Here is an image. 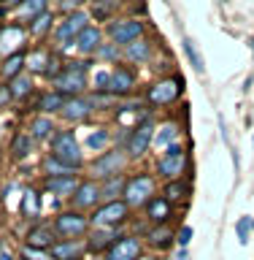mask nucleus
Listing matches in <instances>:
<instances>
[{
	"label": "nucleus",
	"mask_w": 254,
	"mask_h": 260,
	"mask_svg": "<svg viewBox=\"0 0 254 260\" xmlns=\"http://www.w3.org/2000/svg\"><path fill=\"white\" fill-rule=\"evenodd\" d=\"M146 32H149V22L143 16H117V19H111L105 24V38L114 41L122 49L138 38H143Z\"/></svg>",
	"instance_id": "obj_7"
},
{
	"label": "nucleus",
	"mask_w": 254,
	"mask_h": 260,
	"mask_svg": "<svg viewBox=\"0 0 254 260\" xmlns=\"http://www.w3.org/2000/svg\"><path fill=\"white\" fill-rule=\"evenodd\" d=\"M141 260H162V257H160V255H143Z\"/></svg>",
	"instance_id": "obj_53"
},
{
	"label": "nucleus",
	"mask_w": 254,
	"mask_h": 260,
	"mask_svg": "<svg viewBox=\"0 0 254 260\" xmlns=\"http://www.w3.org/2000/svg\"><path fill=\"white\" fill-rule=\"evenodd\" d=\"M95 68L92 57H79V60H65L62 73L52 81V89L62 98H81L89 92V71Z\"/></svg>",
	"instance_id": "obj_1"
},
{
	"label": "nucleus",
	"mask_w": 254,
	"mask_h": 260,
	"mask_svg": "<svg viewBox=\"0 0 254 260\" xmlns=\"http://www.w3.org/2000/svg\"><path fill=\"white\" fill-rule=\"evenodd\" d=\"M24 68H27V52L6 57V60H0V81L16 79L19 73H24Z\"/></svg>",
	"instance_id": "obj_37"
},
{
	"label": "nucleus",
	"mask_w": 254,
	"mask_h": 260,
	"mask_svg": "<svg viewBox=\"0 0 254 260\" xmlns=\"http://www.w3.org/2000/svg\"><path fill=\"white\" fill-rule=\"evenodd\" d=\"M190 152L187 154H160L157 162H154V179H162V182H176V179H190Z\"/></svg>",
	"instance_id": "obj_13"
},
{
	"label": "nucleus",
	"mask_w": 254,
	"mask_h": 260,
	"mask_svg": "<svg viewBox=\"0 0 254 260\" xmlns=\"http://www.w3.org/2000/svg\"><path fill=\"white\" fill-rule=\"evenodd\" d=\"M89 214H81L76 209H60L52 217V231L57 236V241H76L87 239L89 233Z\"/></svg>",
	"instance_id": "obj_6"
},
{
	"label": "nucleus",
	"mask_w": 254,
	"mask_h": 260,
	"mask_svg": "<svg viewBox=\"0 0 254 260\" xmlns=\"http://www.w3.org/2000/svg\"><path fill=\"white\" fill-rule=\"evenodd\" d=\"M127 168H130L127 152L117 149V146H108L105 152L95 154V157L84 166L87 179H95V182H105V179H111V176H122V174H127Z\"/></svg>",
	"instance_id": "obj_4"
},
{
	"label": "nucleus",
	"mask_w": 254,
	"mask_h": 260,
	"mask_svg": "<svg viewBox=\"0 0 254 260\" xmlns=\"http://www.w3.org/2000/svg\"><path fill=\"white\" fill-rule=\"evenodd\" d=\"M141 217H143L149 225H170V222L176 219V206L157 192V195H154V198H149V203L141 209Z\"/></svg>",
	"instance_id": "obj_16"
},
{
	"label": "nucleus",
	"mask_w": 254,
	"mask_h": 260,
	"mask_svg": "<svg viewBox=\"0 0 254 260\" xmlns=\"http://www.w3.org/2000/svg\"><path fill=\"white\" fill-rule=\"evenodd\" d=\"M35 141L30 138L27 130H14L11 133V141H8V157H11L14 162H22V160H27L32 152H35Z\"/></svg>",
	"instance_id": "obj_28"
},
{
	"label": "nucleus",
	"mask_w": 254,
	"mask_h": 260,
	"mask_svg": "<svg viewBox=\"0 0 254 260\" xmlns=\"http://www.w3.org/2000/svg\"><path fill=\"white\" fill-rule=\"evenodd\" d=\"M84 149H89V152H95V154H100V152H105L111 146V130L105 127V125H100V127H95L92 133H89L87 138H84Z\"/></svg>",
	"instance_id": "obj_38"
},
{
	"label": "nucleus",
	"mask_w": 254,
	"mask_h": 260,
	"mask_svg": "<svg viewBox=\"0 0 254 260\" xmlns=\"http://www.w3.org/2000/svg\"><path fill=\"white\" fill-rule=\"evenodd\" d=\"M184 87H187V81H184L182 73L170 71V73H165V76L154 79L152 84L143 89L141 98L146 101V106H149L152 111H160V109H168V106H176L178 101H182Z\"/></svg>",
	"instance_id": "obj_2"
},
{
	"label": "nucleus",
	"mask_w": 254,
	"mask_h": 260,
	"mask_svg": "<svg viewBox=\"0 0 254 260\" xmlns=\"http://www.w3.org/2000/svg\"><path fill=\"white\" fill-rule=\"evenodd\" d=\"M81 260H87V257H81Z\"/></svg>",
	"instance_id": "obj_60"
},
{
	"label": "nucleus",
	"mask_w": 254,
	"mask_h": 260,
	"mask_svg": "<svg viewBox=\"0 0 254 260\" xmlns=\"http://www.w3.org/2000/svg\"><path fill=\"white\" fill-rule=\"evenodd\" d=\"M251 52H254V38H251Z\"/></svg>",
	"instance_id": "obj_55"
},
{
	"label": "nucleus",
	"mask_w": 254,
	"mask_h": 260,
	"mask_svg": "<svg viewBox=\"0 0 254 260\" xmlns=\"http://www.w3.org/2000/svg\"><path fill=\"white\" fill-rule=\"evenodd\" d=\"M122 236L119 228H89V233H87V255H97V257H103L105 252L111 249V244L117 241Z\"/></svg>",
	"instance_id": "obj_18"
},
{
	"label": "nucleus",
	"mask_w": 254,
	"mask_h": 260,
	"mask_svg": "<svg viewBox=\"0 0 254 260\" xmlns=\"http://www.w3.org/2000/svg\"><path fill=\"white\" fill-rule=\"evenodd\" d=\"M92 24V19H89V14H87V8H79V11H73L68 16H62L60 22H57V27L52 32V44H49V49L57 54H65L68 49H73V44H76V36L84 27H89Z\"/></svg>",
	"instance_id": "obj_5"
},
{
	"label": "nucleus",
	"mask_w": 254,
	"mask_h": 260,
	"mask_svg": "<svg viewBox=\"0 0 254 260\" xmlns=\"http://www.w3.org/2000/svg\"><path fill=\"white\" fill-rule=\"evenodd\" d=\"M251 146H254V138H251Z\"/></svg>",
	"instance_id": "obj_59"
},
{
	"label": "nucleus",
	"mask_w": 254,
	"mask_h": 260,
	"mask_svg": "<svg viewBox=\"0 0 254 260\" xmlns=\"http://www.w3.org/2000/svg\"><path fill=\"white\" fill-rule=\"evenodd\" d=\"M182 49H184L187 62L192 65V71L198 73V76H206V60H203V54H200L198 44H195L190 36H184V38H182Z\"/></svg>",
	"instance_id": "obj_39"
},
{
	"label": "nucleus",
	"mask_w": 254,
	"mask_h": 260,
	"mask_svg": "<svg viewBox=\"0 0 254 260\" xmlns=\"http://www.w3.org/2000/svg\"><path fill=\"white\" fill-rule=\"evenodd\" d=\"M8 16H11V8H8V6H0V24H3Z\"/></svg>",
	"instance_id": "obj_50"
},
{
	"label": "nucleus",
	"mask_w": 254,
	"mask_h": 260,
	"mask_svg": "<svg viewBox=\"0 0 254 260\" xmlns=\"http://www.w3.org/2000/svg\"><path fill=\"white\" fill-rule=\"evenodd\" d=\"M141 257H143V239H138L133 233H122L100 260H141Z\"/></svg>",
	"instance_id": "obj_15"
},
{
	"label": "nucleus",
	"mask_w": 254,
	"mask_h": 260,
	"mask_svg": "<svg viewBox=\"0 0 254 260\" xmlns=\"http://www.w3.org/2000/svg\"><path fill=\"white\" fill-rule=\"evenodd\" d=\"M22 244H27V247H38V249H52L57 244V236L52 231V222H35L27 228V233H24Z\"/></svg>",
	"instance_id": "obj_26"
},
{
	"label": "nucleus",
	"mask_w": 254,
	"mask_h": 260,
	"mask_svg": "<svg viewBox=\"0 0 254 260\" xmlns=\"http://www.w3.org/2000/svg\"><path fill=\"white\" fill-rule=\"evenodd\" d=\"M182 136H184V125H182V122H176V119L157 122V130H154V144L152 146H157V149L162 152L165 146L182 141Z\"/></svg>",
	"instance_id": "obj_30"
},
{
	"label": "nucleus",
	"mask_w": 254,
	"mask_h": 260,
	"mask_svg": "<svg viewBox=\"0 0 254 260\" xmlns=\"http://www.w3.org/2000/svg\"><path fill=\"white\" fill-rule=\"evenodd\" d=\"M0 249H3V239H0Z\"/></svg>",
	"instance_id": "obj_56"
},
{
	"label": "nucleus",
	"mask_w": 254,
	"mask_h": 260,
	"mask_svg": "<svg viewBox=\"0 0 254 260\" xmlns=\"http://www.w3.org/2000/svg\"><path fill=\"white\" fill-rule=\"evenodd\" d=\"M24 130L30 133V138L35 144H49L57 133V122L54 117H44V114H32V117L27 119V125H24Z\"/></svg>",
	"instance_id": "obj_22"
},
{
	"label": "nucleus",
	"mask_w": 254,
	"mask_h": 260,
	"mask_svg": "<svg viewBox=\"0 0 254 260\" xmlns=\"http://www.w3.org/2000/svg\"><path fill=\"white\" fill-rule=\"evenodd\" d=\"M125 187H127V174L105 179V182H100V201L103 203L122 201V198H125Z\"/></svg>",
	"instance_id": "obj_36"
},
{
	"label": "nucleus",
	"mask_w": 254,
	"mask_h": 260,
	"mask_svg": "<svg viewBox=\"0 0 254 260\" xmlns=\"http://www.w3.org/2000/svg\"><path fill=\"white\" fill-rule=\"evenodd\" d=\"M0 157H3V144H0Z\"/></svg>",
	"instance_id": "obj_54"
},
{
	"label": "nucleus",
	"mask_w": 254,
	"mask_h": 260,
	"mask_svg": "<svg viewBox=\"0 0 254 260\" xmlns=\"http://www.w3.org/2000/svg\"><path fill=\"white\" fill-rule=\"evenodd\" d=\"M41 211H44V192H41V187H24L19 195V214L24 219H32V225H35Z\"/></svg>",
	"instance_id": "obj_25"
},
{
	"label": "nucleus",
	"mask_w": 254,
	"mask_h": 260,
	"mask_svg": "<svg viewBox=\"0 0 254 260\" xmlns=\"http://www.w3.org/2000/svg\"><path fill=\"white\" fill-rule=\"evenodd\" d=\"M52 257L54 260H81V257H87V244H84V239L57 241L52 247Z\"/></svg>",
	"instance_id": "obj_33"
},
{
	"label": "nucleus",
	"mask_w": 254,
	"mask_h": 260,
	"mask_svg": "<svg viewBox=\"0 0 254 260\" xmlns=\"http://www.w3.org/2000/svg\"><path fill=\"white\" fill-rule=\"evenodd\" d=\"M160 190H157V179H154V174H149V171H138V174L127 176V187H125V201L130 209L141 211L146 203H149V198H154Z\"/></svg>",
	"instance_id": "obj_8"
},
{
	"label": "nucleus",
	"mask_w": 254,
	"mask_h": 260,
	"mask_svg": "<svg viewBox=\"0 0 254 260\" xmlns=\"http://www.w3.org/2000/svg\"><path fill=\"white\" fill-rule=\"evenodd\" d=\"M79 184H81V176L79 174H73V176H54V179H44L41 192L52 195L54 201H70V195L76 192Z\"/></svg>",
	"instance_id": "obj_20"
},
{
	"label": "nucleus",
	"mask_w": 254,
	"mask_h": 260,
	"mask_svg": "<svg viewBox=\"0 0 254 260\" xmlns=\"http://www.w3.org/2000/svg\"><path fill=\"white\" fill-rule=\"evenodd\" d=\"M22 3H24V0H6V6L11 8V11H14V8H19Z\"/></svg>",
	"instance_id": "obj_51"
},
{
	"label": "nucleus",
	"mask_w": 254,
	"mask_h": 260,
	"mask_svg": "<svg viewBox=\"0 0 254 260\" xmlns=\"http://www.w3.org/2000/svg\"><path fill=\"white\" fill-rule=\"evenodd\" d=\"M133 219V209L125 201H111V203H100L95 211H89V225L92 228H125Z\"/></svg>",
	"instance_id": "obj_9"
},
{
	"label": "nucleus",
	"mask_w": 254,
	"mask_h": 260,
	"mask_svg": "<svg viewBox=\"0 0 254 260\" xmlns=\"http://www.w3.org/2000/svg\"><path fill=\"white\" fill-rule=\"evenodd\" d=\"M108 84H111V71H105V68H97L95 76L89 79V89H92V92H105L108 95Z\"/></svg>",
	"instance_id": "obj_44"
},
{
	"label": "nucleus",
	"mask_w": 254,
	"mask_h": 260,
	"mask_svg": "<svg viewBox=\"0 0 254 260\" xmlns=\"http://www.w3.org/2000/svg\"><path fill=\"white\" fill-rule=\"evenodd\" d=\"M49 154L52 157H57L60 162H65V166L76 168L79 174L84 171L87 160H84V146H81L79 136L73 133L70 127H57L54 138L49 141Z\"/></svg>",
	"instance_id": "obj_3"
},
{
	"label": "nucleus",
	"mask_w": 254,
	"mask_h": 260,
	"mask_svg": "<svg viewBox=\"0 0 254 260\" xmlns=\"http://www.w3.org/2000/svg\"><path fill=\"white\" fill-rule=\"evenodd\" d=\"M62 103H65V98L49 87V89H44V92H38L35 98H32V103H27V109H24V111L44 114V117H54V114H60Z\"/></svg>",
	"instance_id": "obj_21"
},
{
	"label": "nucleus",
	"mask_w": 254,
	"mask_h": 260,
	"mask_svg": "<svg viewBox=\"0 0 254 260\" xmlns=\"http://www.w3.org/2000/svg\"><path fill=\"white\" fill-rule=\"evenodd\" d=\"M100 182H95V179H81V184L76 187V192L70 195L68 201V209H76L81 214H89V211H95L100 206Z\"/></svg>",
	"instance_id": "obj_14"
},
{
	"label": "nucleus",
	"mask_w": 254,
	"mask_h": 260,
	"mask_svg": "<svg viewBox=\"0 0 254 260\" xmlns=\"http://www.w3.org/2000/svg\"><path fill=\"white\" fill-rule=\"evenodd\" d=\"M92 60L95 62H105V65H119L122 62V46H117L114 41H103V44L97 46Z\"/></svg>",
	"instance_id": "obj_40"
},
{
	"label": "nucleus",
	"mask_w": 254,
	"mask_h": 260,
	"mask_svg": "<svg viewBox=\"0 0 254 260\" xmlns=\"http://www.w3.org/2000/svg\"><path fill=\"white\" fill-rule=\"evenodd\" d=\"M0 260H19V257H16L11 249H6V247H3V249H0Z\"/></svg>",
	"instance_id": "obj_49"
},
{
	"label": "nucleus",
	"mask_w": 254,
	"mask_h": 260,
	"mask_svg": "<svg viewBox=\"0 0 254 260\" xmlns=\"http://www.w3.org/2000/svg\"><path fill=\"white\" fill-rule=\"evenodd\" d=\"M87 101H89V106H92L95 114L117 111V98H111V95H105V92H92V89H89V92H87Z\"/></svg>",
	"instance_id": "obj_41"
},
{
	"label": "nucleus",
	"mask_w": 254,
	"mask_h": 260,
	"mask_svg": "<svg viewBox=\"0 0 254 260\" xmlns=\"http://www.w3.org/2000/svg\"><path fill=\"white\" fill-rule=\"evenodd\" d=\"M24 27H27L30 41H38V44H44V41L52 38V32H54V27H57V11H52V8H49V11L38 14L32 22H27Z\"/></svg>",
	"instance_id": "obj_24"
},
{
	"label": "nucleus",
	"mask_w": 254,
	"mask_h": 260,
	"mask_svg": "<svg viewBox=\"0 0 254 260\" xmlns=\"http://www.w3.org/2000/svg\"><path fill=\"white\" fill-rule=\"evenodd\" d=\"M195 239V231H192V225H178L176 228V247L178 249H187L192 244Z\"/></svg>",
	"instance_id": "obj_46"
},
{
	"label": "nucleus",
	"mask_w": 254,
	"mask_h": 260,
	"mask_svg": "<svg viewBox=\"0 0 254 260\" xmlns=\"http://www.w3.org/2000/svg\"><path fill=\"white\" fill-rule=\"evenodd\" d=\"M251 231H254V217L243 214V217L235 219V239H238L241 247H246V244H249V239H251Z\"/></svg>",
	"instance_id": "obj_42"
},
{
	"label": "nucleus",
	"mask_w": 254,
	"mask_h": 260,
	"mask_svg": "<svg viewBox=\"0 0 254 260\" xmlns=\"http://www.w3.org/2000/svg\"><path fill=\"white\" fill-rule=\"evenodd\" d=\"M0 6H6V0H0Z\"/></svg>",
	"instance_id": "obj_57"
},
{
	"label": "nucleus",
	"mask_w": 254,
	"mask_h": 260,
	"mask_svg": "<svg viewBox=\"0 0 254 260\" xmlns=\"http://www.w3.org/2000/svg\"><path fill=\"white\" fill-rule=\"evenodd\" d=\"M160 195L168 198L173 206L178 209H187V203L192 198V179H176V182H162L160 187Z\"/></svg>",
	"instance_id": "obj_23"
},
{
	"label": "nucleus",
	"mask_w": 254,
	"mask_h": 260,
	"mask_svg": "<svg viewBox=\"0 0 254 260\" xmlns=\"http://www.w3.org/2000/svg\"><path fill=\"white\" fill-rule=\"evenodd\" d=\"M8 89H11V98H14V103H27L32 101V98L38 95V87H35V76H30L27 71L19 73L16 79L11 81H6Z\"/></svg>",
	"instance_id": "obj_31"
},
{
	"label": "nucleus",
	"mask_w": 254,
	"mask_h": 260,
	"mask_svg": "<svg viewBox=\"0 0 254 260\" xmlns=\"http://www.w3.org/2000/svg\"><path fill=\"white\" fill-rule=\"evenodd\" d=\"M19 260H54L52 257V249H38V247H27V244H22L19 247Z\"/></svg>",
	"instance_id": "obj_45"
},
{
	"label": "nucleus",
	"mask_w": 254,
	"mask_h": 260,
	"mask_svg": "<svg viewBox=\"0 0 254 260\" xmlns=\"http://www.w3.org/2000/svg\"><path fill=\"white\" fill-rule=\"evenodd\" d=\"M103 27H97V24H89V27H84L76 36V44H73V49L79 52V57H95L97 46L103 44Z\"/></svg>",
	"instance_id": "obj_27"
},
{
	"label": "nucleus",
	"mask_w": 254,
	"mask_h": 260,
	"mask_svg": "<svg viewBox=\"0 0 254 260\" xmlns=\"http://www.w3.org/2000/svg\"><path fill=\"white\" fill-rule=\"evenodd\" d=\"M30 49V36L27 27L19 22H3L0 24V60Z\"/></svg>",
	"instance_id": "obj_10"
},
{
	"label": "nucleus",
	"mask_w": 254,
	"mask_h": 260,
	"mask_svg": "<svg viewBox=\"0 0 254 260\" xmlns=\"http://www.w3.org/2000/svg\"><path fill=\"white\" fill-rule=\"evenodd\" d=\"M154 130H157V122H154L152 117H146L141 125H135L133 130H130V141L125 146L130 162H133V160H143L146 154H149L152 144H154Z\"/></svg>",
	"instance_id": "obj_11"
},
{
	"label": "nucleus",
	"mask_w": 254,
	"mask_h": 260,
	"mask_svg": "<svg viewBox=\"0 0 254 260\" xmlns=\"http://www.w3.org/2000/svg\"><path fill=\"white\" fill-rule=\"evenodd\" d=\"M14 103V98H11V89H8L6 81H0V111L8 109V106Z\"/></svg>",
	"instance_id": "obj_47"
},
{
	"label": "nucleus",
	"mask_w": 254,
	"mask_h": 260,
	"mask_svg": "<svg viewBox=\"0 0 254 260\" xmlns=\"http://www.w3.org/2000/svg\"><path fill=\"white\" fill-rule=\"evenodd\" d=\"M143 244H149V247L157 249V252L170 249L176 244V225L173 222L170 225H152L149 233H146V239H143Z\"/></svg>",
	"instance_id": "obj_29"
},
{
	"label": "nucleus",
	"mask_w": 254,
	"mask_h": 260,
	"mask_svg": "<svg viewBox=\"0 0 254 260\" xmlns=\"http://www.w3.org/2000/svg\"><path fill=\"white\" fill-rule=\"evenodd\" d=\"M54 3H62V0H54Z\"/></svg>",
	"instance_id": "obj_58"
},
{
	"label": "nucleus",
	"mask_w": 254,
	"mask_h": 260,
	"mask_svg": "<svg viewBox=\"0 0 254 260\" xmlns=\"http://www.w3.org/2000/svg\"><path fill=\"white\" fill-rule=\"evenodd\" d=\"M62 65H65V60H62V54H57V52H52L49 54V62H46V71H44V76L41 79H46L49 84H52V81L60 76L62 73Z\"/></svg>",
	"instance_id": "obj_43"
},
{
	"label": "nucleus",
	"mask_w": 254,
	"mask_h": 260,
	"mask_svg": "<svg viewBox=\"0 0 254 260\" xmlns=\"http://www.w3.org/2000/svg\"><path fill=\"white\" fill-rule=\"evenodd\" d=\"M49 54H52V49H49L46 44H32L27 49V68H24V71H27L30 76H44Z\"/></svg>",
	"instance_id": "obj_32"
},
{
	"label": "nucleus",
	"mask_w": 254,
	"mask_h": 260,
	"mask_svg": "<svg viewBox=\"0 0 254 260\" xmlns=\"http://www.w3.org/2000/svg\"><path fill=\"white\" fill-rule=\"evenodd\" d=\"M49 3H52V0H24L19 8H14V22H19V24L32 22L38 14L49 11Z\"/></svg>",
	"instance_id": "obj_35"
},
{
	"label": "nucleus",
	"mask_w": 254,
	"mask_h": 260,
	"mask_svg": "<svg viewBox=\"0 0 254 260\" xmlns=\"http://www.w3.org/2000/svg\"><path fill=\"white\" fill-rule=\"evenodd\" d=\"M92 106H89L87 101V95H81V98H65V103H62V109H60V117L62 122H68V125H81V122H89L92 119Z\"/></svg>",
	"instance_id": "obj_19"
},
{
	"label": "nucleus",
	"mask_w": 254,
	"mask_h": 260,
	"mask_svg": "<svg viewBox=\"0 0 254 260\" xmlns=\"http://www.w3.org/2000/svg\"><path fill=\"white\" fill-rule=\"evenodd\" d=\"M38 171H41V176H44V179H54V176H73V174H79L76 168L65 166V162H60L57 157H52L49 152H44V157H41V162H38Z\"/></svg>",
	"instance_id": "obj_34"
},
{
	"label": "nucleus",
	"mask_w": 254,
	"mask_h": 260,
	"mask_svg": "<svg viewBox=\"0 0 254 260\" xmlns=\"http://www.w3.org/2000/svg\"><path fill=\"white\" fill-rule=\"evenodd\" d=\"M95 3H100V6H105L108 11L117 16V11H122V8L127 6V0H95Z\"/></svg>",
	"instance_id": "obj_48"
},
{
	"label": "nucleus",
	"mask_w": 254,
	"mask_h": 260,
	"mask_svg": "<svg viewBox=\"0 0 254 260\" xmlns=\"http://www.w3.org/2000/svg\"><path fill=\"white\" fill-rule=\"evenodd\" d=\"M187 257H190V252H187V249H178L173 260H187Z\"/></svg>",
	"instance_id": "obj_52"
},
{
	"label": "nucleus",
	"mask_w": 254,
	"mask_h": 260,
	"mask_svg": "<svg viewBox=\"0 0 254 260\" xmlns=\"http://www.w3.org/2000/svg\"><path fill=\"white\" fill-rule=\"evenodd\" d=\"M138 89V71L133 65H114L111 68V84H108V95L117 98V101H127V98H133Z\"/></svg>",
	"instance_id": "obj_12"
},
{
	"label": "nucleus",
	"mask_w": 254,
	"mask_h": 260,
	"mask_svg": "<svg viewBox=\"0 0 254 260\" xmlns=\"http://www.w3.org/2000/svg\"><path fill=\"white\" fill-rule=\"evenodd\" d=\"M154 52H157V41L152 36H143V38H138L122 49V62H130L133 68L135 65H149Z\"/></svg>",
	"instance_id": "obj_17"
}]
</instances>
